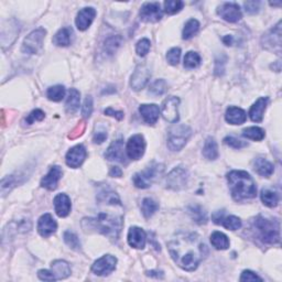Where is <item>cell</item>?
Returning a JSON list of instances; mask_svg holds the SVG:
<instances>
[{
  "label": "cell",
  "mask_w": 282,
  "mask_h": 282,
  "mask_svg": "<svg viewBox=\"0 0 282 282\" xmlns=\"http://www.w3.org/2000/svg\"><path fill=\"white\" fill-rule=\"evenodd\" d=\"M139 16L145 22H158L162 19L161 6L159 2H146L142 5Z\"/></svg>",
  "instance_id": "cell-12"
},
{
  "label": "cell",
  "mask_w": 282,
  "mask_h": 282,
  "mask_svg": "<svg viewBox=\"0 0 282 282\" xmlns=\"http://www.w3.org/2000/svg\"><path fill=\"white\" fill-rule=\"evenodd\" d=\"M58 224L51 214H44L39 218L38 231L42 237H49L56 232Z\"/></svg>",
  "instance_id": "cell-21"
},
{
  "label": "cell",
  "mask_w": 282,
  "mask_h": 282,
  "mask_svg": "<svg viewBox=\"0 0 282 282\" xmlns=\"http://www.w3.org/2000/svg\"><path fill=\"white\" fill-rule=\"evenodd\" d=\"M146 150V141L145 138L141 134H134L130 137L126 147V153L128 158L131 160H139L141 159Z\"/></svg>",
  "instance_id": "cell-10"
},
{
  "label": "cell",
  "mask_w": 282,
  "mask_h": 282,
  "mask_svg": "<svg viewBox=\"0 0 282 282\" xmlns=\"http://www.w3.org/2000/svg\"><path fill=\"white\" fill-rule=\"evenodd\" d=\"M44 119V112H43L41 109H36L30 112V115L27 118V123L29 125L33 124L34 121H41Z\"/></svg>",
  "instance_id": "cell-50"
},
{
  "label": "cell",
  "mask_w": 282,
  "mask_h": 282,
  "mask_svg": "<svg viewBox=\"0 0 282 282\" xmlns=\"http://www.w3.org/2000/svg\"><path fill=\"white\" fill-rule=\"evenodd\" d=\"M246 12H248L250 15H255L259 12L260 9V2L259 1H246L244 3Z\"/></svg>",
  "instance_id": "cell-51"
},
{
  "label": "cell",
  "mask_w": 282,
  "mask_h": 282,
  "mask_svg": "<svg viewBox=\"0 0 282 282\" xmlns=\"http://www.w3.org/2000/svg\"><path fill=\"white\" fill-rule=\"evenodd\" d=\"M267 104H268V97L258 98L257 102L251 106L249 110L250 119L255 121V123H260V121H262L263 112L267 108Z\"/></svg>",
  "instance_id": "cell-26"
},
{
  "label": "cell",
  "mask_w": 282,
  "mask_h": 282,
  "mask_svg": "<svg viewBox=\"0 0 282 282\" xmlns=\"http://www.w3.org/2000/svg\"><path fill=\"white\" fill-rule=\"evenodd\" d=\"M223 41L226 45H232L233 44V37L232 36H226L223 38Z\"/></svg>",
  "instance_id": "cell-58"
},
{
  "label": "cell",
  "mask_w": 282,
  "mask_h": 282,
  "mask_svg": "<svg viewBox=\"0 0 282 282\" xmlns=\"http://www.w3.org/2000/svg\"><path fill=\"white\" fill-rule=\"evenodd\" d=\"M169 253L174 262L185 271L196 270L207 255L206 245L195 233H179L169 241Z\"/></svg>",
  "instance_id": "cell-1"
},
{
  "label": "cell",
  "mask_w": 282,
  "mask_h": 282,
  "mask_svg": "<svg viewBox=\"0 0 282 282\" xmlns=\"http://www.w3.org/2000/svg\"><path fill=\"white\" fill-rule=\"evenodd\" d=\"M85 159H86V149L84 148V146L77 145L75 147H73L72 149H69V151L66 153L65 161H66V164L69 168L77 169L83 164Z\"/></svg>",
  "instance_id": "cell-17"
},
{
  "label": "cell",
  "mask_w": 282,
  "mask_h": 282,
  "mask_svg": "<svg viewBox=\"0 0 282 282\" xmlns=\"http://www.w3.org/2000/svg\"><path fill=\"white\" fill-rule=\"evenodd\" d=\"M17 184V179L15 175H8L6 177H3L1 180V194L2 196H5L6 194H8L10 191L15 188Z\"/></svg>",
  "instance_id": "cell-44"
},
{
  "label": "cell",
  "mask_w": 282,
  "mask_h": 282,
  "mask_svg": "<svg viewBox=\"0 0 282 282\" xmlns=\"http://www.w3.org/2000/svg\"><path fill=\"white\" fill-rule=\"evenodd\" d=\"M107 139V131L106 130H98L94 133V137H93V141L95 144H103L104 141H105Z\"/></svg>",
  "instance_id": "cell-53"
},
{
  "label": "cell",
  "mask_w": 282,
  "mask_h": 282,
  "mask_svg": "<svg viewBox=\"0 0 282 282\" xmlns=\"http://www.w3.org/2000/svg\"><path fill=\"white\" fill-rule=\"evenodd\" d=\"M150 46H151L150 40H148V39H146V38L141 39V40L137 43V46H136L137 54L139 56H146L149 53Z\"/></svg>",
  "instance_id": "cell-45"
},
{
  "label": "cell",
  "mask_w": 282,
  "mask_h": 282,
  "mask_svg": "<svg viewBox=\"0 0 282 282\" xmlns=\"http://www.w3.org/2000/svg\"><path fill=\"white\" fill-rule=\"evenodd\" d=\"M146 233L140 227H131L128 232V244L136 249H144L146 246Z\"/></svg>",
  "instance_id": "cell-22"
},
{
  "label": "cell",
  "mask_w": 282,
  "mask_h": 282,
  "mask_svg": "<svg viewBox=\"0 0 282 282\" xmlns=\"http://www.w3.org/2000/svg\"><path fill=\"white\" fill-rule=\"evenodd\" d=\"M179 104L180 99L175 96L168 97L166 101L162 104L161 108V114L164 120H167L168 123L175 124L179 121Z\"/></svg>",
  "instance_id": "cell-11"
},
{
  "label": "cell",
  "mask_w": 282,
  "mask_h": 282,
  "mask_svg": "<svg viewBox=\"0 0 282 282\" xmlns=\"http://www.w3.org/2000/svg\"><path fill=\"white\" fill-rule=\"evenodd\" d=\"M73 36V30L69 27H65L60 29L58 32L55 33L53 38V43L58 46H67L71 44Z\"/></svg>",
  "instance_id": "cell-30"
},
{
  "label": "cell",
  "mask_w": 282,
  "mask_h": 282,
  "mask_svg": "<svg viewBox=\"0 0 282 282\" xmlns=\"http://www.w3.org/2000/svg\"><path fill=\"white\" fill-rule=\"evenodd\" d=\"M163 164L153 163L146 170L138 172L133 175V183L138 189H147L158 179V176L163 172Z\"/></svg>",
  "instance_id": "cell-6"
},
{
  "label": "cell",
  "mask_w": 282,
  "mask_h": 282,
  "mask_svg": "<svg viewBox=\"0 0 282 282\" xmlns=\"http://www.w3.org/2000/svg\"><path fill=\"white\" fill-rule=\"evenodd\" d=\"M109 175L112 177H120L123 175V171L118 167H112L109 171Z\"/></svg>",
  "instance_id": "cell-57"
},
{
  "label": "cell",
  "mask_w": 282,
  "mask_h": 282,
  "mask_svg": "<svg viewBox=\"0 0 282 282\" xmlns=\"http://www.w3.org/2000/svg\"><path fill=\"white\" fill-rule=\"evenodd\" d=\"M262 281L261 278L259 276L256 275L255 272L250 271V270H245L244 272L241 273V277H240V281Z\"/></svg>",
  "instance_id": "cell-52"
},
{
  "label": "cell",
  "mask_w": 282,
  "mask_h": 282,
  "mask_svg": "<svg viewBox=\"0 0 282 282\" xmlns=\"http://www.w3.org/2000/svg\"><path fill=\"white\" fill-rule=\"evenodd\" d=\"M93 112V98L92 96H86L83 107H82V114H83L84 118H89Z\"/></svg>",
  "instance_id": "cell-48"
},
{
  "label": "cell",
  "mask_w": 282,
  "mask_h": 282,
  "mask_svg": "<svg viewBox=\"0 0 282 282\" xmlns=\"http://www.w3.org/2000/svg\"><path fill=\"white\" fill-rule=\"evenodd\" d=\"M203 155L205 157L207 160H216L218 157V148H217V144H216L215 139L212 137H208L205 141V145H204L203 148Z\"/></svg>",
  "instance_id": "cell-31"
},
{
  "label": "cell",
  "mask_w": 282,
  "mask_h": 282,
  "mask_svg": "<svg viewBox=\"0 0 282 282\" xmlns=\"http://www.w3.org/2000/svg\"><path fill=\"white\" fill-rule=\"evenodd\" d=\"M225 61L226 60H216V66H215V73H216V75H223L224 74V71H225Z\"/></svg>",
  "instance_id": "cell-56"
},
{
  "label": "cell",
  "mask_w": 282,
  "mask_h": 282,
  "mask_svg": "<svg viewBox=\"0 0 282 282\" xmlns=\"http://www.w3.org/2000/svg\"><path fill=\"white\" fill-rule=\"evenodd\" d=\"M224 142L227 146L232 147V148H234V149H241V148H245V147L248 146L247 142L241 141V140H239V139H237L235 137H226L224 139Z\"/></svg>",
  "instance_id": "cell-47"
},
{
  "label": "cell",
  "mask_w": 282,
  "mask_h": 282,
  "mask_svg": "<svg viewBox=\"0 0 282 282\" xmlns=\"http://www.w3.org/2000/svg\"><path fill=\"white\" fill-rule=\"evenodd\" d=\"M95 17H96V10H95L92 7L84 8V9L80 10L75 20L77 29L81 30V31H85V30H87L94 21Z\"/></svg>",
  "instance_id": "cell-19"
},
{
  "label": "cell",
  "mask_w": 282,
  "mask_h": 282,
  "mask_svg": "<svg viewBox=\"0 0 282 282\" xmlns=\"http://www.w3.org/2000/svg\"><path fill=\"white\" fill-rule=\"evenodd\" d=\"M81 102V94L77 89L71 88L68 92V96L66 99V104H65V110L67 114H74L80 108Z\"/></svg>",
  "instance_id": "cell-28"
},
{
  "label": "cell",
  "mask_w": 282,
  "mask_h": 282,
  "mask_svg": "<svg viewBox=\"0 0 282 282\" xmlns=\"http://www.w3.org/2000/svg\"><path fill=\"white\" fill-rule=\"evenodd\" d=\"M189 213L191 215V217H192L196 223H198V224L206 223V220H207L206 213L204 212V210L201 206L191 207L189 210Z\"/></svg>",
  "instance_id": "cell-43"
},
{
  "label": "cell",
  "mask_w": 282,
  "mask_h": 282,
  "mask_svg": "<svg viewBox=\"0 0 282 282\" xmlns=\"http://www.w3.org/2000/svg\"><path fill=\"white\" fill-rule=\"evenodd\" d=\"M199 29V23L196 19H191L185 23V27L183 29V33H182V38L184 40H190L191 38L196 34Z\"/></svg>",
  "instance_id": "cell-35"
},
{
  "label": "cell",
  "mask_w": 282,
  "mask_h": 282,
  "mask_svg": "<svg viewBox=\"0 0 282 282\" xmlns=\"http://www.w3.org/2000/svg\"><path fill=\"white\" fill-rule=\"evenodd\" d=\"M254 169L259 175H261L263 177L271 176L273 171H275L272 163H270L267 159H263V158H257L255 160Z\"/></svg>",
  "instance_id": "cell-29"
},
{
  "label": "cell",
  "mask_w": 282,
  "mask_h": 282,
  "mask_svg": "<svg viewBox=\"0 0 282 282\" xmlns=\"http://www.w3.org/2000/svg\"><path fill=\"white\" fill-rule=\"evenodd\" d=\"M85 128H86L85 121H81V123H79V125H77L76 127L72 130L71 133L68 134V138L69 139H76V138L81 137L82 134L84 133Z\"/></svg>",
  "instance_id": "cell-49"
},
{
  "label": "cell",
  "mask_w": 282,
  "mask_h": 282,
  "mask_svg": "<svg viewBox=\"0 0 282 282\" xmlns=\"http://www.w3.org/2000/svg\"><path fill=\"white\" fill-rule=\"evenodd\" d=\"M192 134V130L186 125H175L169 130L168 148L171 151H180L183 149L186 142Z\"/></svg>",
  "instance_id": "cell-5"
},
{
  "label": "cell",
  "mask_w": 282,
  "mask_h": 282,
  "mask_svg": "<svg viewBox=\"0 0 282 282\" xmlns=\"http://www.w3.org/2000/svg\"><path fill=\"white\" fill-rule=\"evenodd\" d=\"M189 181V173L182 167L175 168L167 176V188L179 191L184 189Z\"/></svg>",
  "instance_id": "cell-8"
},
{
  "label": "cell",
  "mask_w": 282,
  "mask_h": 282,
  "mask_svg": "<svg viewBox=\"0 0 282 282\" xmlns=\"http://www.w3.org/2000/svg\"><path fill=\"white\" fill-rule=\"evenodd\" d=\"M54 210L58 214L59 217H66V216L69 214L71 212V199L67 196L66 194H58L54 197Z\"/></svg>",
  "instance_id": "cell-23"
},
{
  "label": "cell",
  "mask_w": 282,
  "mask_h": 282,
  "mask_svg": "<svg viewBox=\"0 0 282 282\" xmlns=\"http://www.w3.org/2000/svg\"><path fill=\"white\" fill-rule=\"evenodd\" d=\"M263 47L267 50L276 52L277 54H280L281 52V22L279 21L275 28L264 34L262 38Z\"/></svg>",
  "instance_id": "cell-9"
},
{
  "label": "cell",
  "mask_w": 282,
  "mask_h": 282,
  "mask_svg": "<svg viewBox=\"0 0 282 282\" xmlns=\"http://www.w3.org/2000/svg\"><path fill=\"white\" fill-rule=\"evenodd\" d=\"M217 14L220 18L231 23H235L241 19V11L237 3L225 2L222 6L218 7Z\"/></svg>",
  "instance_id": "cell-15"
},
{
  "label": "cell",
  "mask_w": 282,
  "mask_h": 282,
  "mask_svg": "<svg viewBox=\"0 0 282 282\" xmlns=\"http://www.w3.org/2000/svg\"><path fill=\"white\" fill-rule=\"evenodd\" d=\"M64 241H65V244H66L69 248H72V249H74V250H80L81 249V242H80V239H79V237H77L74 233H72V232H65L64 233Z\"/></svg>",
  "instance_id": "cell-41"
},
{
  "label": "cell",
  "mask_w": 282,
  "mask_h": 282,
  "mask_svg": "<svg viewBox=\"0 0 282 282\" xmlns=\"http://www.w3.org/2000/svg\"><path fill=\"white\" fill-rule=\"evenodd\" d=\"M261 201L268 207H276L279 203V195L277 192L269 189H263L260 194Z\"/></svg>",
  "instance_id": "cell-33"
},
{
  "label": "cell",
  "mask_w": 282,
  "mask_h": 282,
  "mask_svg": "<svg viewBox=\"0 0 282 282\" xmlns=\"http://www.w3.org/2000/svg\"><path fill=\"white\" fill-rule=\"evenodd\" d=\"M158 208H159L158 203L153 201L152 198L147 197L144 199V201H142L141 211H142V214H144L146 218H150L151 216H152L155 212L158 211Z\"/></svg>",
  "instance_id": "cell-34"
},
{
  "label": "cell",
  "mask_w": 282,
  "mask_h": 282,
  "mask_svg": "<svg viewBox=\"0 0 282 282\" xmlns=\"http://www.w3.org/2000/svg\"><path fill=\"white\" fill-rule=\"evenodd\" d=\"M150 76V69L146 65H139L131 75L130 86H131L133 90H141L142 88H145V86L149 82Z\"/></svg>",
  "instance_id": "cell-14"
},
{
  "label": "cell",
  "mask_w": 282,
  "mask_h": 282,
  "mask_svg": "<svg viewBox=\"0 0 282 282\" xmlns=\"http://www.w3.org/2000/svg\"><path fill=\"white\" fill-rule=\"evenodd\" d=\"M38 277L43 281H55V277L50 270H40L38 272Z\"/></svg>",
  "instance_id": "cell-54"
},
{
  "label": "cell",
  "mask_w": 282,
  "mask_h": 282,
  "mask_svg": "<svg viewBox=\"0 0 282 282\" xmlns=\"http://www.w3.org/2000/svg\"><path fill=\"white\" fill-rule=\"evenodd\" d=\"M232 196L235 201H244L256 197L257 186L253 177L246 171H232L227 174Z\"/></svg>",
  "instance_id": "cell-3"
},
{
  "label": "cell",
  "mask_w": 282,
  "mask_h": 282,
  "mask_svg": "<svg viewBox=\"0 0 282 282\" xmlns=\"http://www.w3.org/2000/svg\"><path fill=\"white\" fill-rule=\"evenodd\" d=\"M201 64V56L198 53L190 51L185 54L184 58V67L185 68H196Z\"/></svg>",
  "instance_id": "cell-39"
},
{
  "label": "cell",
  "mask_w": 282,
  "mask_h": 282,
  "mask_svg": "<svg viewBox=\"0 0 282 282\" xmlns=\"http://www.w3.org/2000/svg\"><path fill=\"white\" fill-rule=\"evenodd\" d=\"M183 6V1H180V0H168V1L164 2V11L168 15H174L181 11Z\"/></svg>",
  "instance_id": "cell-42"
},
{
  "label": "cell",
  "mask_w": 282,
  "mask_h": 282,
  "mask_svg": "<svg viewBox=\"0 0 282 282\" xmlns=\"http://www.w3.org/2000/svg\"><path fill=\"white\" fill-rule=\"evenodd\" d=\"M51 271L53 273L56 280L65 279L69 275H71V268L69 264L64 261V260H55V261L51 264Z\"/></svg>",
  "instance_id": "cell-27"
},
{
  "label": "cell",
  "mask_w": 282,
  "mask_h": 282,
  "mask_svg": "<svg viewBox=\"0 0 282 282\" xmlns=\"http://www.w3.org/2000/svg\"><path fill=\"white\" fill-rule=\"evenodd\" d=\"M120 44H121V38L119 36H111L105 41L104 51H105L107 54L111 55L115 53L116 50L120 46Z\"/></svg>",
  "instance_id": "cell-38"
},
{
  "label": "cell",
  "mask_w": 282,
  "mask_h": 282,
  "mask_svg": "<svg viewBox=\"0 0 282 282\" xmlns=\"http://www.w3.org/2000/svg\"><path fill=\"white\" fill-rule=\"evenodd\" d=\"M180 58H181V50L179 49V47H173V49L168 51L167 60L171 65L179 64Z\"/></svg>",
  "instance_id": "cell-46"
},
{
  "label": "cell",
  "mask_w": 282,
  "mask_h": 282,
  "mask_svg": "<svg viewBox=\"0 0 282 282\" xmlns=\"http://www.w3.org/2000/svg\"><path fill=\"white\" fill-rule=\"evenodd\" d=\"M242 136L255 141H261L266 136V133H264L263 129L259 127H249L242 131Z\"/></svg>",
  "instance_id": "cell-37"
},
{
  "label": "cell",
  "mask_w": 282,
  "mask_h": 282,
  "mask_svg": "<svg viewBox=\"0 0 282 282\" xmlns=\"http://www.w3.org/2000/svg\"><path fill=\"white\" fill-rule=\"evenodd\" d=\"M46 31L43 28H39L34 30L29 36L24 39L22 44V52L28 54L38 53L43 44V40L45 38Z\"/></svg>",
  "instance_id": "cell-7"
},
{
  "label": "cell",
  "mask_w": 282,
  "mask_h": 282,
  "mask_svg": "<svg viewBox=\"0 0 282 282\" xmlns=\"http://www.w3.org/2000/svg\"><path fill=\"white\" fill-rule=\"evenodd\" d=\"M139 112H140L142 118L148 125H154L159 119L160 109L159 106L154 104H144L139 107Z\"/></svg>",
  "instance_id": "cell-24"
},
{
  "label": "cell",
  "mask_w": 282,
  "mask_h": 282,
  "mask_svg": "<svg viewBox=\"0 0 282 282\" xmlns=\"http://www.w3.org/2000/svg\"><path fill=\"white\" fill-rule=\"evenodd\" d=\"M121 205H111L109 211H101L95 217L84 218L82 225L86 232H96L109 238H118L123 228V214L116 210Z\"/></svg>",
  "instance_id": "cell-2"
},
{
  "label": "cell",
  "mask_w": 282,
  "mask_h": 282,
  "mask_svg": "<svg viewBox=\"0 0 282 282\" xmlns=\"http://www.w3.org/2000/svg\"><path fill=\"white\" fill-rule=\"evenodd\" d=\"M224 211H217L215 212L212 216L213 222L217 225H223V226L228 229V231H237L241 227V220L236 217V216H225Z\"/></svg>",
  "instance_id": "cell-16"
},
{
  "label": "cell",
  "mask_w": 282,
  "mask_h": 282,
  "mask_svg": "<svg viewBox=\"0 0 282 282\" xmlns=\"http://www.w3.org/2000/svg\"><path fill=\"white\" fill-rule=\"evenodd\" d=\"M271 6H280L281 2H270Z\"/></svg>",
  "instance_id": "cell-59"
},
{
  "label": "cell",
  "mask_w": 282,
  "mask_h": 282,
  "mask_svg": "<svg viewBox=\"0 0 282 282\" xmlns=\"http://www.w3.org/2000/svg\"><path fill=\"white\" fill-rule=\"evenodd\" d=\"M254 227L259 239L264 244H278L280 241V227L277 220L258 216L254 220Z\"/></svg>",
  "instance_id": "cell-4"
},
{
  "label": "cell",
  "mask_w": 282,
  "mask_h": 282,
  "mask_svg": "<svg viewBox=\"0 0 282 282\" xmlns=\"http://www.w3.org/2000/svg\"><path fill=\"white\" fill-rule=\"evenodd\" d=\"M117 259L111 255H105L94 262L92 271L97 276H107L116 269Z\"/></svg>",
  "instance_id": "cell-13"
},
{
  "label": "cell",
  "mask_w": 282,
  "mask_h": 282,
  "mask_svg": "<svg viewBox=\"0 0 282 282\" xmlns=\"http://www.w3.org/2000/svg\"><path fill=\"white\" fill-rule=\"evenodd\" d=\"M63 171L59 166H54L50 169L47 174L41 180V186L46 190L53 191L58 188L59 181L62 177Z\"/></svg>",
  "instance_id": "cell-20"
},
{
  "label": "cell",
  "mask_w": 282,
  "mask_h": 282,
  "mask_svg": "<svg viewBox=\"0 0 282 282\" xmlns=\"http://www.w3.org/2000/svg\"><path fill=\"white\" fill-rule=\"evenodd\" d=\"M105 115L107 116H111V117H114V118L116 119H118V120H121L124 118V112L123 111H117V110H114L112 108H107V109H105Z\"/></svg>",
  "instance_id": "cell-55"
},
{
  "label": "cell",
  "mask_w": 282,
  "mask_h": 282,
  "mask_svg": "<svg viewBox=\"0 0 282 282\" xmlns=\"http://www.w3.org/2000/svg\"><path fill=\"white\" fill-rule=\"evenodd\" d=\"M46 96L52 102H61L65 96L64 86H62V85L52 86V87L47 89Z\"/></svg>",
  "instance_id": "cell-36"
},
{
  "label": "cell",
  "mask_w": 282,
  "mask_h": 282,
  "mask_svg": "<svg viewBox=\"0 0 282 282\" xmlns=\"http://www.w3.org/2000/svg\"><path fill=\"white\" fill-rule=\"evenodd\" d=\"M168 84L164 80H157L149 86V93L153 96H160L167 92Z\"/></svg>",
  "instance_id": "cell-40"
},
{
  "label": "cell",
  "mask_w": 282,
  "mask_h": 282,
  "mask_svg": "<svg viewBox=\"0 0 282 282\" xmlns=\"http://www.w3.org/2000/svg\"><path fill=\"white\" fill-rule=\"evenodd\" d=\"M124 150V140L123 139H118V140L114 141L108 147V149L105 152V158L109 160V161L126 163V154Z\"/></svg>",
  "instance_id": "cell-18"
},
{
  "label": "cell",
  "mask_w": 282,
  "mask_h": 282,
  "mask_svg": "<svg viewBox=\"0 0 282 282\" xmlns=\"http://www.w3.org/2000/svg\"><path fill=\"white\" fill-rule=\"evenodd\" d=\"M211 242L216 249L225 250L229 247V239L225 234L220 232H214L211 235Z\"/></svg>",
  "instance_id": "cell-32"
},
{
  "label": "cell",
  "mask_w": 282,
  "mask_h": 282,
  "mask_svg": "<svg viewBox=\"0 0 282 282\" xmlns=\"http://www.w3.org/2000/svg\"><path fill=\"white\" fill-rule=\"evenodd\" d=\"M225 119L231 125H241L246 121L247 115L245 110L241 109V108L231 106L227 108L226 114H225Z\"/></svg>",
  "instance_id": "cell-25"
}]
</instances>
